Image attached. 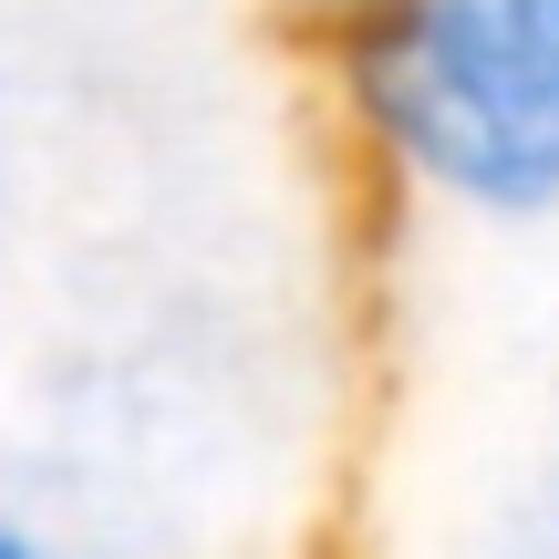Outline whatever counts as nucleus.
<instances>
[{"instance_id":"nucleus-1","label":"nucleus","mask_w":559,"mask_h":559,"mask_svg":"<svg viewBox=\"0 0 559 559\" xmlns=\"http://www.w3.org/2000/svg\"><path fill=\"white\" fill-rule=\"evenodd\" d=\"M342 104L425 198L477 218L559 207V0H362Z\"/></svg>"},{"instance_id":"nucleus-2","label":"nucleus","mask_w":559,"mask_h":559,"mask_svg":"<svg viewBox=\"0 0 559 559\" xmlns=\"http://www.w3.org/2000/svg\"><path fill=\"white\" fill-rule=\"evenodd\" d=\"M0 559H52V549H41L32 528H11V519H0Z\"/></svg>"},{"instance_id":"nucleus-3","label":"nucleus","mask_w":559,"mask_h":559,"mask_svg":"<svg viewBox=\"0 0 559 559\" xmlns=\"http://www.w3.org/2000/svg\"><path fill=\"white\" fill-rule=\"evenodd\" d=\"M290 11H311V21H332V32H342V21H353L362 0H290Z\"/></svg>"}]
</instances>
